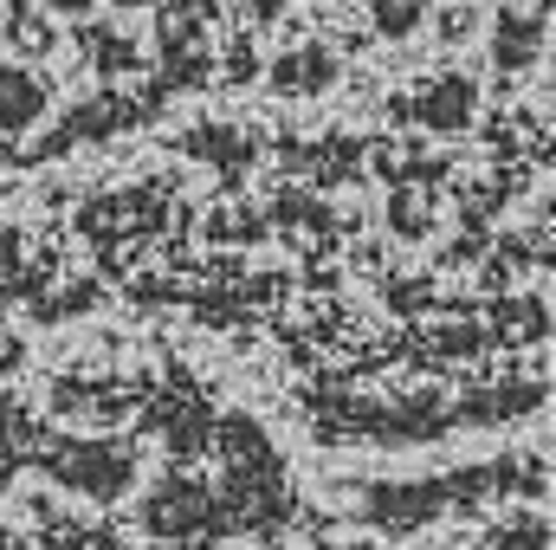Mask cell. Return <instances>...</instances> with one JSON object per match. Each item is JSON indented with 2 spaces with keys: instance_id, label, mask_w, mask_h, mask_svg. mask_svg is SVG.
<instances>
[{
  "instance_id": "1",
  "label": "cell",
  "mask_w": 556,
  "mask_h": 550,
  "mask_svg": "<svg viewBox=\"0 0 556 550\" xmlns=\"http://www.w3.org/2000/svg\"><path fill=\"white\" fill-rule=\"evenodd\" d=\"M207 512H214V505H207V492H201V486H181V479H175V486H162V499L149 505V532L188 538V532H201V525H207Z\"/></svg>"
},
{
  "instance_id": "2",
  "label": "cell",
  "mask_w": 556,
  "mask_h": 550,
  "mask_svg": "<svg viewBox=\"0 0 556 550\" xmlns=\"http://www.w3.org/2000/svg\"><path fill=\"white\" fill-rule=\"evenodd\" d=\"M46 117V85L33 72L0 65V130H33Z\"/></svg>"
},
{
  "instance_id": "3",
  "label": "cell",
  "mask_w": 556,
  "mask_h": 550,
  "mask_svg": "<svg viewBox=\"0 0 556 550\" xmlns=\"http://www.w3.org/2000/svg\"><path fill=\"white\" fill-rule=\"evenodd\" d=\"M472 104H479V85L472 78H440V85H427L420 117H427V130H466Z\"/></svg>"
},
{
  "instance_id": "4",
  "label": "cell",
  "mask_w": 556,
  "mask_h": 550,
  "mask_svg": "<svg viewBox=\"0 0 556 550\" xmlns=\"http://www.w3.org/2000/svg\"><path fill=\"white\" fill-rule=\"evenodd\" d=\"M59 479L85 486V492H117V486L130 479V460L111 453V447H98V453H72V460H59Z\"/></svg>"
},
{
  "instance_id": "5",
  "label": "cell",
  "mask_w": 556,
  "mask_h": 550,
  "mask_svg": "<svg viewBox=\"0 0 556 550\" xmlns=\"http://www.w3.org/2000/svg\"><path fill=\"white\" fill-rule=\"evenodd\" d=\"M330 78H337V59H330L324 46H304V52L273 59V85L278 91H324Z\"/></svg>"
},
{
  "instance_id": "6",
  "label": "cell",
  "mask_w": 556,
  "mask_h": 550,
  "mask_svg": "<svg viewBox=\"0 0 556 550\" xmlns=\"http://www.w3.org/2000/svg\"><path fill=\"white\" fill-rule=\"evenodd\" d=\"M492 52H498V65H531V52H538V26H525L518 13H505Z\"/></svg>"
},
{
  "instance_id": "7",
  "label": "cell",
  "mask_w": 556,
  "mask_h": 550,
  "mask_svg": "<svg viewBox=\"0 0 556 550\" xmlns=\"http://www.w3.org/2000/svg\"><path fill=\"white\" fill-rule=\"evenodd\" d=\"M420 13H427L420 0H376V26H382L389 39H402V33H415V26H420Z\"/></svg>"
},
{
  "instance_id": "8",
  "label": "cell",
  "mask_w": 556,
  "mask_h": 550,
  "mask_svg": "<svg viewBox=\"0 0 556 550\" xmlns=\"http://www.w3.org/2000/svg\"><path fill=\"white\" fill-rule=\"evenodd\" d=\"M427 214H433V208L420 201L415 188H402V195H395V208H389V221H395V234H420V227H427Z\"/></svg>"
},
{
  "instance_id": "9",
  "label": "cell",
  "mask_w": 556,
  "mask_h": 550,
  "mask_svg": "<svg viewBox=\"0 0 556 550\" xmlns=\"http://www.w3.org/2000/svg\"><path fill=\"white\" fill-rule=\"evenodd\" d=\"M544 538H551L544 525H511V532L498 538V550H544Z\"/></svg>"
},
{
  "instance_id": "10",
  "label": "cell",
  "mask_w": 556,
  "mask_h": 550,
  "mask_svg": "<svg viewBox=\"0 0 556 550\" xmlns=\"http://www.w3.org/2000/svg\"><path fill=\"white\" fill-rule=\"evenodd\" d=\"M46 7H59V13H91V0H46Z\"/></svg>"
},
{
  "instance_id": "11",
  "label": "cell",
  "mask_w": 556,
  "mask_h": 550,
  "mask_svg": "<svg viewBox=\"0 0 556 550\" xmlns=\"http://www.w3.org/2000/svg\"><path fill=\"white\" fill-rule=\"evenodd\" d=\"M0 260H20V240H7V227H0Z\"/></svg>"
},
{
  "instance_id": "12",
  "label": "cell",
  "mask_w": 556,
  "mask_h": 550,
  "mask_svg": "<svg viewBox=\"0 0 556 550\" xmlns=\"http://www.w3.org/2000/svg\"><path fill=\"white\" fill-rule=\"evenodd\" d=\"M117 7H149V0H117Z\"/></svg>"
},
{
  "instance_id": "13",
  "label": "cell",
  "mask_w": 556,
  "mask_h": 550,
  "mask_svg": "<svg viewBox=\"0 0 556 550\" xmlns=\"http://www.w3.org/2000/svg\"><path fill=\"white\" fill-rule=\"evenodd\" d=\"M0 421H7V402H0Z\"/></svg>"
},
{
  "instance_id": "14",
  "label": "cell",
  "mask_w": 556,
  "mask_h": 550,
  "mask_svg": "<svg viewBox=\"0 0 556 550\" xmlns=\"http://www.w3.org/2000/svg\"><path fill=\"white\" fill-rule=\"evenodd\" d=\"M427 550H433V545H427Z\"/></svg>"
}]
</instances>
